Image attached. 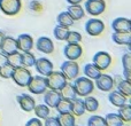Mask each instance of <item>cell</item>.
I'll use <instances>...</instances> for the list:
<instances>
[{
  "label": "cell",
  "instance_id": "cell-2",
  "mask_svg": "<svg viewBox=\"0 0 131 126\" xmlns=\"http://www.w3.org/2000/svg\"><path fill=\"white\" fill-rule=\"evenodd\" d=\"M45 78H46V85H47V88L55 90V91L61 90L68 80L61 71H54V70H52Z\"/></svg>",
  "mask_w": 131,
  "mask_h": 126
},
{
  "label": "cell",
  "instance_id": "cell-8",
  "mask_svg": "<svg viewBox=\"0 0 131 126\" xmlns=\"http://www.w3.org/2000/svg\"><path fill=\"white\" fill-rule=\"evenodd\" d=\"M105 30V23L99 18H90L85 23V31L88 34L92 37H97L104 32Z\"/></svg>",
  "mask_w": 131,
  "mask_h": 126
},
{
  "label": "cell",
  "instance_id": "cell-22",
  "mask_svg": "<svg viewBox=\"0 0 131 126\" xmlns=\"http://www.w3.org/2000/svg\"><path fill=\"white\" fill-rule=\"evenodd\" d=\"M67 11L69 13V15L74 18V21L82 20V18L84 17V15H85V10H84V8L79 4L69 5V6L67 7Z\"/></svg>",
  "mask_w": 131,
  "mask_h": 126
},
{
  "label": "cell",
  "instance_id": "cell-9",
  "mask_svg": "<svg viewBox=\"0 0 131 126\" xmlns=\"http://www.w3.org/2000/svg\"><path fill=\"white\" fill-rule=\"evenodd\" d=\"M92 63L95 64L98 68H99L101 71L104 70H107L112 64V56L109 53L107 52H97L94 55H93L92 59Z\"/></svg>",
  "mask_w": 131,
  "mask_h": 126
},
{
  "label": "cell",
  "instance_id": "cell-6",
  "mask_svg": "<svg viewBox=\"0 0 131 126\" xmlns=\"http://www.w3.org/2000/svg\"><path fill=\"white\" fill-rule=\"evenodd\" d=\"M60 71L64 74V77L69 80H72L76 77H78L79 73V65L76 61H71V60H67L63 62L60 67Z\"/></svg>",
  "mask_w": 131,
  "mask_h": 126
},
{
  "label": "cell",
  "instance_id": "cell-29",
  "mask_svg": "<svg viewBox=\"0 0 131 126\" xmlns=\"http://www.w3.org/2000/svg\"><path fill=\"white\" fill-rule=\"evenodd\" d=\"M122 67H123V76L124 79L130 80V70H131V54L124 53L122 56Z\"/></svg>",
  "mask_w": 131,
  "mask_h": 126
},
{
  "label": "cell",
  "instance_id": "cell-42",
  "mask_svg": "<svg viewBox=\"0 0 131 126\" xmlns=\"http://www.w3.org/2000/svg\"><path fill=\"white\" fill-rule=\"evenodd\" d=\"M43 122L40 120V118L38 117H35V118H31L30 120L27 122V126H43Z\"/></svg>",
  "mask_w": 131,
  "mask_h": 126
},
{
  "label": "cell",
  "instance_id": "cell-21",
  "mask_svg": "<svg viewBox=\"0 0 131 126\" xmlns=\"http://www.w3.org/2000/svg\"><path fill=\"white\" fill-rule=\"evenodd\" d=\"M83 72H84V76L92 79V80L97 79L101 74V70L95 64H93V63H86L83 68Z\"/></svg>",
  "mask_w": 131,
  "mask_h": 126
},
{
  "label": "cell",
  "instance_id": "cell-32",
  "mask_svg": "<svg viewBox=\"0 0 131 126\" xmlns=\"http://www.w3.org/2000/svg\"><path fill=\"white\" fill-rule=\"evenodd\" d=\"M118 116L121 117V119L123 120V122H130L131 120V106L130 104H122V106L118 107V111H117Z\"/></svg>",
  "mask_w": 131,
  "mask_h": 126
},
{
  "label": "cell",
  "instance_id": "cell-26",
  "mask_svg": "<svg viewBox=\"0 0 131 126\" xmlns=\"http://www.w3.org/2000/svg\"><path fill=\"white\" fill-rule=\"evenodd\" d=\"M85 99L83 100L84 102V107H85V111H89V112H94L99 109V101L95 99L94 96H84Z\"/></svg>",
  "mask_w": 131,
  "mask_h": 126
},
{
  "label": "cell",
  "instance_id": "cell-12",
  "mask_svg": "<svg viewBox=\"0 0 131 126\" xmlns=\"http://www.w3.org/2000/svg\"><path fill=\"white\" fill-rule=\"evenodd\" d=\"M36 48L40 53H44V54H52L54 52V44H53L51 38L41 36L37 39Z\"/></svg>",
  "mask_w": 131,
  "mask_h": 126
},
{
  "label": "cell",
  "instance_id": "cell-14",
  "mask_svg": "<svg viewBox=\"0 0 131 126\" xmlns=\"http://www.w3.org/2000/svg\"><path fill=\"white\" fill-rule=\"evenodd\" d=\"M43 94H44V103H45L46 106H48L50 108H55L58 102H59L62 97L60 91L51 90V88H47Z\"/></svg>",
  "mask_w": 131,
  "mask_h": 126
},
{
  "label": "cell",
  "instance_id": "cell-40",
  "mask_svg": "<svg viewBox=\"0 0 131 126\" xmlns=\"http://www.w3.org/2000/svg\"><path fill=\"white\" fill-rule=\"evenodd\" d=\"M43 124L45 126H61L58 117H47Z\"/></svg>",
  "mask_w": 131,
  "mask_h": 126
},
{
  "label": "cell",
  "instance_id": "cell-24",
  "mask_svg": "<svg viewBox=\"0 0 131 126\" xmlns=\"http://www.w3.org/2000/svg\"><path fill=\"white\" fill-rule=\"evenodd\" d=\"M57 22H58V24L61 25V27L70 28L74 25L75 21H74V18L69 15V13L66 10V11H61V13L57 16Z\"/></svg>",
  "mask_w": 131,
  "mask_h": 126
},
{
  "label": "cell",
  "instance_id": "cell-15",
  "mask_svg": "<svg viewBox=\"0 0 131 126\" xmlns=\"http://www.w3.org/2000/svg\"><path fill=\"white\" fill-rule=\"evenodd\" d=\"M34 67L36 68L39 74L46 77L53 70V63L51 60L46 59V57H39V59H36Z\"/></svg>",
  "mask_w": 131,
  "mask_h": 126
},
{
  "label": "cell",
  "instance_id": "cell-45",
  "mask_svg": "<svg viewBox=\"0 0 131 126\" xmlns=\"http://www.w3.org/2000/svg\"><path fill=\"white\" fill-rule=\"evenodd\" d=\"M4 37H5V33L0 30V45H1V43H2V39H4Z\"/></svg>",
  "mask_w": 131,
  "mask_h": 126
},
{
  "label": "cell",
  "instance_id": "cell-38",
  "mask_svg": "<svg viewBox=\"0 0 131 126\" xmlns=\"http://www.w3.org/2000/svg\"><path fill=\"white\" fill-rule=\"evenodd\" d=\"M88 126H106V122L102 116L93 115L88 119Z\"/></svg>",
  "mask_w": 131,
  "mask_h": 126
},
{
  "label": "cell",
  "instance_id": "cell-13",
  "mask_svg": "<svg viewBox=\"0 0 131 126\" xmlns=\"http://www.w3.org/2000/svg\"><path fill=\"white\" fill-rule=\"evenodd\" d=\"M16 101H17L20 108L22 109L25 112H31L34 110L35 106H36V102L35 99L29 94H21L16 96Z\"/></svg>",
  "mask_w": 131,
  "mask_h": 126
},
{
  "label": "cell",
  "instance_id": "cell-3",
  "mask_svg": "<svg viewBox=\"0 0 131 126\" xmlns=\"http://www.w3.org/2000/svg\"><path fill=\"white\" fill-rule=\"evenodd\" d=\"M31 71L28 68L20 65V67L14 68L13 74H12V79L14 80V83L20 87H27L28 83H29L30 78H31Z\"/></svg>",
  "mask_w": 131,
  "mask_h": 126
},
{
  "label": "cell",
  "instance_id": "cell-16",
  "mask_svg": "<svg viewBox=\"0 0 131 126\" xmlns=\"http://www.w3.org/2000/svg\"><path fill=\"white\" fill-rule=\"evenodd\" d=\"M16 44H17V51H20V52H28V51L32 49L35 43L30 34L22 33L16 38Z\"/></svg>",
  "mask_w": 131,
  "mask_h": 126
},
{
  "label": "cell",
  "instance_id": "cell-4",
  "mask_svg": "<svg viewBox=\"0 0 131 126\" xmlns=\"http://www.w3.org/2000/svg\"><path fill=\"white\" fill-rule=\"evenodd\" d=\"M27 87H28V90L30 91V93H32V94H36V95L43 94V93L47 90L45 76H41V74L31 76Z\"/></svg>",
  "mask_w": 131,
  "mask_h": 126
},
{
  "label": "cell",
  "instance_id": "cell-11",
  "mask_svg": "<svg viewBox=\"0 0 131 126\" xmlns=\"http://www.w3.org/2000/svg\"><path fill=\"white\" fill-rule=\"evenodd\" d=\"M95 80V86L99 91L101 92H109L114 88V79L112 76L109 74H105V73H101Z\"/></svg>",
  "mask_w": 131,
  "mask_h": 126
},
{
  "label": "cell",
  "instance_id": "cell-17",
  "mask_svg": "<svg viewBox=\"0 0 131 126\" xmlns=\"http://www.w3.org/2000/svg\"><path fill=\"white\" fill-rule=\"evenodd\" d=\"M112 29L115 32H131V21L127 17H117L112 22Z\"/></svg>",
  "mask_w": 131,
  "mask_h": 126
},
{
  "label": "cell",
  "instance_id": "cell-41",
  "mask_svg": "<svg viewBox=\"0 0 131 126\" xmlns=\"http://www.w3.org/2000/svg\"><path fill=\"white\" fill-rule=\"evenodd\" d=\"M29 7H30V9H31V10L39 11V10H41V7H43V5H41V2L38 1V0H32V1H30Z\"/></svg>",
  "mask_w": 131,
  "mask_h": 126
},
{
  "label": "cell",
  "instance_id": "cell-36",
  "mask_svg": "<svg viewBox=\"0 0 131 126\" xmlns=\"http://www.w3.org/2000/svg\"><path fill=\"white\" fill-rule=\"evenodd\" d=\"M117 91L120 93H122L123 95H125L127 97H129L131 95L130 80H127V79H121V80L117 83Z\"/></svg>",
  "mask_w": 131,
  "mask_h": 126
},
{
  "label": "cell",
  "instance_id": "cell-37",
  "mask_svg": "<svg viewBox=\"0 0 131 126\" xmlns=\"http://www.w3.org/2000/svg\"><path fill=\"white\" fill-rule=\"evenodd\" d=\"M66 41H67V44H79L82 41V34L77 31H70L69 30L67 37H66Z\"/></svg>",
  "mask_w": 131,
  "mask_h": 126
},
{
  "label": "cell",
  "instance_id": "cell-18",
  "mask_svg": "<svg viewBox=\"0 0 131 126\" xmlns=\"http://www.w3.org/2000/svg\"><path fill=\"white\" fill-rule=\"evenodd\" d=\"M17 51V44H16V39L13 37L9 36H5L2 39V43L0 45V52L4 54L8 55L10 53Z\"/></svg>",
  "mask_w": 131,
  "mask_h": 126
},
{
  "label": "cell",
  "instance_id": "cell-20",
  "mask_svg": "<svg viewBox=\"0 0 131 126\" xmlns=\"http://www.w3.org/2000/svg\"><path fill=\"white\" fill-rule=\"evenodd\" d=\"M127 100H128V97L125 96V95H123L122 93H120L117 90L116 91H109V94H108V101L111 102L113 106H115V107H120V106H122V104H124V103H127Z\"/></svg>",
  "mask_w": 131,
  "mask_h": 126
},
{
  "label": "cell",
  "instance_id": "cell-35",
  "mask_svg": "<svg viewBox=\"0 0 131 126\" xmlns=\"http://www.w3.org/2000/svg\"><path fill=\"white\" fill-rule=\"evenodd\" d=\"M68 32H69V28H66V27H61V25L58 24L57 27L54 28L53 30V36L57 40L60 41H63L66 40V37H67Z\"/></svg>",
  "mask_w": 131,
  "mask_h": 126
},
{
  "label": "cell",
  "instance_id": "cell-28",
  "mask_svg": "<svg viewBox=\"0 0 131 126\" xmlns=\"http://www.w3.org/2000/svg\"><path fill=\"white\" fill-rule=\"evenodd\" d=\"M32 111L35 112L36 117L40 118V119H46V118L50 116V112H51L50 107L46 106L45 103L44 104H36Z\"/></svg>",
  "mask_w": 131,
  "mask_h": 126
},
{
  "label": "cell",
  "instance_id": "cell-27",
  "mask_svg": "<svg viewBox=\"0 0 131 126\" xmlns=\"http://www.w3.org/2000/svg\"><path fill=\"white\" fill-rule=\"evenodd\" d=\"M105 122H106V126H123L124 122L121 119L118 114L115 112H109L105 116Z\"/></svg>",
  "mask_w": 131,
  "mask_h": 126
},
{
  "label": "cell",
  "instance_id": "cell-31",
  "mask_svg": "<svg viewBox=\"0 0 131 126\" xmlns=\"http://www.w3.org/2000/svg\"><path fill=\"white\" fill-rule=\"evenodd\" d=\"M7 62L13 68L22 65V53L20 51H15V52L8 54L7 55Z\"/></svg>",
  "mask_w": 131,
  "mask_h": 126
},
{
  "label": "cell",
  "instance_id": "cell-19",
  "mask_svg": "<svg viewBox=\"0 0 131 126\" xmlns=\"http://www.w3.org/2000/svg\"><path fill=\"white\" fill-rule=\"evenodd\" d=\"M112 40L117 45L130 46L131 44V32H113Z\"/></svg>",
  "mask_w": 131,
  "mask_h": 126
},
{
  "label": "cell",
  "instance_id": "cell-25",
  "mask_svg": "<svg viewBox=\"0 0 131 126\" xmlns=\"http://www.w3.org/2000/svg\"><path fill=\"white\" fill-rule=\"evenodd\" d=\"M60 93H61V96L63 97V99L70 100V101H72V100H75L77 97L74 85L69 84V83H66V85L60 90Z\"/></svg>",
  "mask_w": 131,
  "mask_h": 126
},
{
  "label": "cell",
  "instance_id": "cell-10",
  "mask_svg": "<svg viewBox=\"0 0 131 126\" xmlns=\"http://www.w3.org/2000/svg\"><path fill=\"white\" fill-rule=\"evenodd\" d=\"M83 54V48L79 44H67L63 48V55L67 60L77 61Z\"/></svg>",
  "mask_w": 131,
  "mask_h": 126
},
{
  "label": "cell",
  "instance_id": "cell-23",
  "mask_svg": "<svg viewBox=\"0 0 131 126\" xmlns=\"http://www.w3.org/2000/svg\"><path fill=\"white\" fill-rule=\"evenodd\" d=\"M71 114L75 117H79L85 114V107L82 99H75L71 101Z\"/></svg>",
  "mask_w": 131,
  "mask_h": 126
},
{
  "label": "cell",
  "instance_id": "cell-44",
  "mask_svg": "<svg viewBox=\"0 0 131 126\" xmlns=\"http://www.w3.org/2000/svg\"><path fill=\"white\" fill-rule=\"evenodd\" d=\"M69 5H76V4H81L83 0H66Z\"/></svg>",
  "mask_w": 131,
  "mask_h": 126
},
{
  "label": "cell",
  "instance_id": "cell-33",
  "mask_svg": "<svg viewBox=\"0 0 131 126\" xmlns=\"http://www.w3.org/2000/svg\"><path fill=\"white\" fill-rule=\"evenodd\" d=\"M55 109L59 114H64V112H71V101L67 99L61 97L58 104L55 106Z\"/></svg>",
  "mask_w": 131,
  "mask_h": 126
},
{
  "label": "cell",
  "instance_id": "cell-7",
  "mask_svg": "<svg viewBox=\"0 0 131 126\" xmlns=\"http://www.w3.org/2000/svg\"><path fill=\"white\" fill-rule=\"evenodd\" d=\"M106 9L105 0H86L85 11L91 16H99Z\"/></svg>",
  "mask_w": 131,
  "mask_h": 126
},
{
  "label": "cell",
  "instance_id": "cell-34",
  "mask_svg": "<svg viewBox=\"0 0 131 126\" xmlns=\"http://www.w3.org/2000/svg\"><path fill=\"white\" fill-rule=\"evenodd\" d=\"M36 62V56L31 53V51L28 52H22V65L25 68H31L35 65Z\"/></svg>",
  "mask_w": 131,
  "mask_h": 126
},
{
  "label": "cell",
  "instance_id": "cell-5",
  "mask_svg": "<svg viewBox=\"0 0 131 126\" xmlns=\"http://www.w3.org/2000/svg\"><path fill=\"white\" fill-rule=\"evenodd\" d=\"M22 8L21 0H0V10L7 16H15Z\"/></svg>",
  "mask_w": 131,
  "mask_h": 126
},
{
  "label": "cell",
  "instance_id": "cell-1",
  "mask_svg": "<svg viewBox=\"0 0 131 126\" xmlns=\"http://www.w3.org/2000/svg\"><path fill=\"white\" fill-rule=\"evenodd\" d=\"M72 85H74V87H75L77 96H81V97L91 95L92 92L94 91V83H93V80L85 76L76 77Z\"/></svg>",
  "mask_w": 131,
  "mask_h": 126
},
{
  "label": "cell",
  "instance_id": "cell-30",
  "mask_svg": "<svg viewBox=\"0 0 131 126\" xmlns=\"http://www.w3.org/2000/svg\"><path fill=\"white\" fill-rule=\"evenodd\" d=\"M59 122L61 126H74L76 124V117L71 112L59 114Z\"/></svg>",
  "mask_w": 131,
  "mask_h": 126
},
{
  "label": "cell",
  "instance_id": "cell-43",
  "mask_svg": "<svg viewBox=\"0 0 131 126\" xmlns=\"http://www.w3.org/2000/svg\"><path fill=\"white\" fill-rule=\"evenodd\" d=\"M7 63H8V62H7V55L0 52V67L7 64Z\"/></svg>",
  "mask_w": 131,
  "mask_h": 126
},
{
  "label": "cell",
  "instance_id": "cell-39",
  "mask_svg": "<svg viewBox=\"0 0 131 126\" xmlns=\"http://www.w3.org/2000/svg\"><path fill=\"white\" fill-rule=\"evenodd\" d=\"M13 71H14V68L7 63V64L0 67V77L4 79H9V78H12Z\"/></svg>",
  "mask_w": 131,
  "mask_h": 126
}]
</instances>
